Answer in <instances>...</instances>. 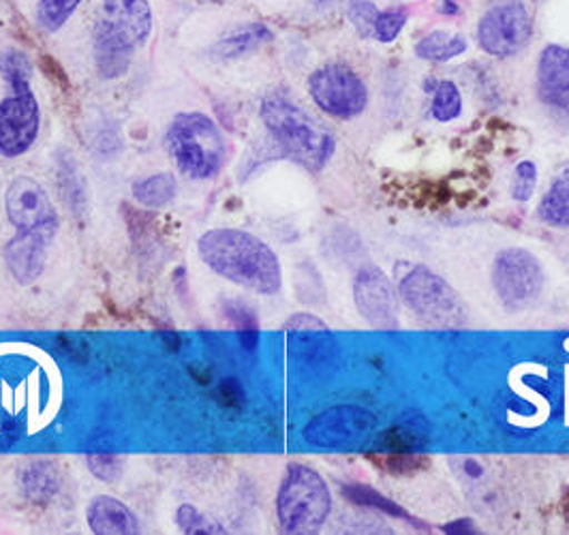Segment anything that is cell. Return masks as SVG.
I'll use <instances>...</instances> for the list:
<instances>
[{
	"mask_svg": "<svg viewBox=\"0 0 569 535\" xmlns=\"http://www.w3.org/2000/svg\"><path fill=\"white\" fill-rule=\"evenodd\" d=\"M201 261L219 277L263 296L281 291L283 273L274 251L240 229H210L198 242Z\"/></svg>",
	"mask_w": 569,
	"mask_h": 535,
	"instance_id": "1",
	"label": "cell"
},
{
	"mask_svg": "<svg viewBox=\"0 0 569 535\" xmlns=\"http://www.w3.org/2000/svg\"><path fill=\"white\" fill-rule=\"evenodd\" d=\"M261 118L284 155L300 166L319 171L330 161L335 152L332 133L293 101L284 97H268L261 106Z\"/></svg>",
	"mask_w": 569,
	"mask_h": 535,
	"instance_id": "2",
	"label": "cell"
},
{
	"mask_svg": "<svg viewBox=\"0 0 569 535\" xmlns=\"http://www.w3.org/2000/svg\"><path fill=\"white\" fill-rule=\"evenodd\" d=\"M166 143L176 166L191 178H212L226 161V140L217 122L200 112L178 113Z\"/></svg>",
	"mask_w": 569,
	"mask_h": 535,
	"instance_id": "3",
	"label": "cell"
},
{
	"mask_svg": "<svg viewBox=\"0 0 569 535\" xmlns=\"http://www.w3.org/2000/svg\"><path fill=\"white\" fill-rule=\"evenodd\" d=\"M330 509L332 499L326 479L307 465H289L277 497V516L284 534H317Z\"/></svg>",
	"mask_w": 569,
	"mask_h": 535,
	"instance_id": "4",
	"label": "cell"
},
{
	"mask_svg": "<svg viewBox=\"0 0 569 535\" xmlns=\"http://www.w3.org/2000/svg\"><path fill=\"white\" fill-rule=\"evenodd\" d=\"M492 285L506 309L527 310L543 289L540 261L525 249H506L495 259Z\"/></svg>",
	"mask_w": 569,
	"mask_h": 535,
	"instance_id": "5",
	"label": "cell"
},
{
	"mask_svg": "<svg viewBox=\"0 0 569 535\" xmlns=\"http://www.w3.org/2000/svg\"><path fill=\"white\" fill-rule=\"evenodd\" d=\"M399 294L409 309L430 324L456 326L462 321V307L455 289L428 268H413L400 281Z\"/></svg>",
	"mask_w": 569,
	"mask_h": 535,
	"instance_id": "6",
	"label": "cell"
},
{
	"mask_svg": "<svg viewBox=\"0 0 569 535\" xmlns=\"http://www.w3.org/2000/svg\"><path fill=\"white\" fill-rule=\"evenodd\" d=\"M309 92L321 112L341 120L365 112L369 103L367 86L345 65L319 67L309 78Z\"/></svg>",
	"mask_w": 569,
	"mask_h": 535,
	"instance_id": "7",
	"label": "cell"
},
{
	"mask_svg": "<svg viewBox=\"0 0 569 535\" xmlns=\"http://www.w3.org/2000/svg\"><path fill=\"white\" fill-rule=\"evenodd\" d=\"M531 16L518 0H508L488 9L480 22V46L492 57L516 55L531 37Z\"/></svg>",
	"mask_w": 569,
	"mask_h": 535,
	"instance_id": "8",
	"label": "cell"
},
{
	"mask_svg": "<svg viewBox=\"0 0 569 535\" xmlns=\"http://www.w3.org/2000/svg\"><path fill=\"white\" fill-rule=\"evenodd\" d=\"M377 426L369 409L358 405H337L315 416L305 428V439L317 448H341L367 439Z\"/></svg>",
	"mask_w": 569,
	"mask_h": 535,
	"instance_id": "9",
	"label": "cell"
},
{
	"mask_svg": "<svg viewBox=\"0 0 569 535\" xmlns=\"http://www.w3.org/2000/svg\"><path fill=\"white\" fill-rule=\"evenodd\" d=\"M4 208L11 226L18 231H43L57 236L58 215L46 189L29 176L16 178L4 196Z\"/></svg>",
	"mask_w": 569,
	"mask_h": 535,
	"instance_id": "10",
	"label": "cell"
},
{
	"mask_svg": "<svg viewBox=\"0 0 569 535\" xmlns=\"http://www.w3.org/2000/svg\"><path fill=\"white\" fill-rule=\"evenodd\" d=\"M41 113L32 90L13 92L0 103V155L20 157L39 136Z\"/></svg>",
	"mask_w": 569,
	"mask_h": 535,
	"instance_id": "11",
	"label": "cell"
},
{
	"mask_svg": "<svg viewBox=\"0 0 569 535\" xmlns=\"http://www.w3.org/2000/svg\"><path fill=\"white\" fill-rule=\"evenodd\" d=\"M136 48L138 46L131 32L118 16V7L110 4L106 18H101L94 32V62H97L99 76L103 80H116L124 76Z\"/></svg>",
	"mask_w": 569,
	"mask_h": 535,
	"instance_id": "12",
	"label": "cell"
},
{
	"mask_svg": "<svg viewBox=\"0 0 569 535\" xmlns=\"http://www.w3.org/2000/svg\"><path fill=\"white\" fill-rule=\"evenodd\" d=\"M353 296L360 315L375 328L399 326V296L390 279L377 270H362L353 285Z\"/></svg>",
	"mask_w": 569,
	"mask_h": 535,
	"instance_id": "13",
	"label": "cell"
},
{
	"mask_svg": "<svg viewBox=\"0 0 569 535\" xmlns=\"http://www.w3.org/2000/svg\"><path fill=\"white\" fill-rule=\"evenodd\" d=\"M50 242L52 236L43 231H18L4 247V264L11 277L20 285L37 281L46 270Z\"/></svg>",
	"mask_w": 569,
	"mask_h": 535,
	"instance_id": "14",
	"label": "cell"
},
{
	"mask_svg": "<svg viewBox=\"0 0 569 535\" xmlns=\"http://www.w3.org/2000/svg\"><path fill=\"white\" fill-rule=\"evenodd\" d=\"M541 99L555 108L569 110V50L550 46L540 58Z\"/></svg>",
	"mask_w": 569,
	"mask_h": 535,
	"instance_id": "15",
	"label": "cell"
},
{
	"mask_svg": "<svg viewBox=\"0 0 569 535\" xmlns=\"http://www.w3.org/2000/svg\"><path fill=\"white\" fill-rule=\"evenodd\" d=\"M86 521L90 532L97 535L140 534L136 514L114 497L99 495L86 509Z\"/></svg>",
	"mask_w": 569,
	"mask_h": 535,
	"instance_id": "16",
	"label": "cell"
},
{
	"mask_svg": "<svg viewBox=\"0 0 569 535\" xmlns=\"http://www.w3.org/2000/svg\"><path fill=\"white\" fill-rule=\"evenodd\" d=\"M272 39V32L261 27V24H247L240 29L228 32L219 46H217V55L221 58H238L244 55L256 52L257 48H261L263 43H268Z\"/></svg>",
	"mask_w": 569,
	"mask_h": 535,
	"instance_id": "17",
	"label": "cell"
},
{
	"mask_svg": "<svg viewBox=\"0 0 569 535\" xmlns=\"http://www.w3.org/2000/svg\"><path fill=\"white\" fill-rule=\"evenodd\" d=\"M540 219L555 227H569V168L563 169L540 204Z\"/></svg>",
	"mask_w": 569,
	"mask_h": 535,
	"instance_id": "18",
	"label": "cell"
},
{
	"mask_svg": "<svg viewBox=\"0 0 569 535\" xmlns=\"http://www.w3.org/2000/svg\"><path fill=\"white\" fill-rule=\"evenodd\" d=\"M178 185L170 171H161L154 176H148L133 185V196L148 208H166L176 198Z\"/></svg>",
	"mask_w": 569,
	"mask_h": 535,
	"instance_id": "19",
	"label": "cell"
},
{
	"mask_svg": "<svg viewBox=\"0 0 569 535\" xmlns=\"http://www.w3.org/2000/svg\"><path fill=\"white\" fill-rule=\"evenodd\" d=\"M467 52V39L460 34H452L446 30H437L425 37L416 46V55L425 60H435V62H446L452 58L460 57Z\"/></svg>",
	"mask_w": 569,
	"mask_h": 535,
	"instance_id": "20",
	"label": "cell"
},
{
	"mask_svg": "<svg viewBox=\"0 0 569 535\" xmlns=\"http://www.w3.org/2000/svg\"><path fill=\"white\" fill-rule=\"evenodd\" d=\"M118 16L122 24L131 32L136 46H142L152 30V11L146 0H120Z\"/></svg>",
	"mask_w": 569,
	"mask_h": 535,
	"instance_id": "21",
	"label": "cell"
},
{
	"mask_svg": "<svg viewBox=\"0 0 569 535\" xmlns=\"http://www.w3.org/2000/svg\"><path fill=\"white\" fill-rule=\"evenodd\" d=\"M0 76L4 82L11 86L13 92L30 90V78H32V65L29 57L20 50H4L0 55Z\"/></svg>",
	"mask_w": 569,
	"mask_h": 535,
	"instance_id": "22",
	"label": "cell"
},
{
	"mask_svg": "<svg viewBox=\"0 0 569 535\" xmlns=\"http://www.w3.org/2000/svg\"><path fill=\"white\" fill-rule=\"evenodd\" d=\"M342 495H345L349 502L358 504V506L372 507V509H379L381 514H388V516H395V518L411 521L402 507L397 506L395 502H390L388 497L379 495L377 491H372L369 486L347 484V486H342Z\"/></svg>",
	"mask_w": 569,
	"mask_h": 535,
	"instance_id": "23",
	"label": "cell"
},
{
	"mask_svg": "<svg viewBox=\"0 0 569 535\" xmlns=\"http://www.w3.org/2000/svg\"><path fill=\"white\" fill-rule=\"evenodd\" d=\"M22 488L30 499H48L57 493L58 476L52 465H30L22 474Z\"/></svg>",
	"mask_w": 569,
	"mask_h": 535,
	"instance_id": "24",
	"label": "cell"
},
{
	"mask_svg": "<svg viewBox=\"0 0 569 535\" xmlns=\"http://www.w3.org/2000/svg\"><path fill=\"white\" fill-rule=\"evenodd\" d=\"M460 112H462V97L455 82H439L435 86V99H432L435 120L450 122L456 120Z\"/></svg>",
	"mask_w": 569,
	"mask_h": 535,
	"instance_id": "25",
	"label": "cell"
},
{
	"mask_svg": "<svg viewBox=\"0 0 569 535\" xmlns=\"http://www.w3.org/2000/svg\"><path fill=\"white\" fill-rule=\"evenodd\" d=\"M82 0H41L37 7L39 24L50 32L60 29Z\"/></svg>",
	"mask_w": 569,
	"mask_h": 535,
	"instance_id": "26",
	"label": "cell"
},
{
	"mask_svg": "<svg viewBox=\"0 0 569 535\" xmlns=\"http://www.w3.org/2000/svg\"><path fill=\"white\" fill-rule=\"evenodd\" d=\"M176 523H178V527L182 529V534H226L219 523H214L212 518H208L206 514H201L198 507L193 506L178 507V512H176Z\"/></svg>",
	"mask_w": 569,
	"mask_h": 535,
	"instance_id": "27",
	"label": "cell"
},
{
	"mask_svg": "<svg viewBox=\"0 0 569 535\" xmlns=\"http://www.w3.org/2000/svg\"><path fill=\"white\" fill-rule=\"evenodd\" d=\"M422 442L425 437L420 435V428H411V426H392L381 435V444L388 450L395 452L413 450Z\"/></svg>",
	"mask_w": 569,
	"mask_h": 535,
	"instance_id": "28",
	"label": "cell"
},
{
	"mask_svg": "<svg viewBox=\"0 0 569 535\" xmlns=\"http://www.w3.org/2000/svg\"><path fill=\"white\" fill-rule=\"evenodd\" d=\"M427 456H420V454H409V452H395L390 456H383L379 458V465L395 474V476H407V474H416L420 472L425 465H427Z\"/></svg>",
	"mask_w": 569,
	"mask_h": 535,
	"instance_id": "29",
	"label": "cell"
},
{
	"mask_svg": "<svg viewBox=\"0 0 569 535\" xmlns=\"http://www.w3.org/2000/svg\"><path fill=\"white\" fill-rule=\"evenodd\" d=\"M407 22V11L405 9H392V11H383L377 16L375 27H372V34L377 41L390 43L399 37L400 30Z\"/></svg>",
	"mask_w": 569,
	"mask_h": 535,
	"instance_id": "30",
	"label": "cell"
},
{
	"mask_svg": "<svg viewBox=\"0 0 569 535\" xmlns=\"http://www.w3.org/2000/svg\"><path fill=\"white\" fill-rule=\"evenodd\" d=\"M538 182V168L531 161H522L518 164V168L513 171L512 196L518 201H527L533 196Z\"/></svg>",
	"mask_w": 569,
	"mask_h": 535,
	"instance_id": "31",
	"label": "cell"
},
{
	"mask_svg": "<svg viewBox=\"0 0 569 535\" xmlns=\"http://www.w3.org/2000/svg\"><path fill=\"white\" fill-rule=\"evenodd\" d=\"M349 16H351V22L356 24V29L360 30V34L369 37L372 34V27H375L379 11L375 9V4L370 0H351Z\"/></svg>",
	"mask_w": 569,
	"mask_h": 535,
	"instance_id": "32",
	"label": "cell"
},
{
	"mask_svg": "<svg viewBox=\"0 0 569 535\" xmlns=\"http://www.w3.org/2000/svg\"><path fill=\"white\" fill-rule=\"evenodd\" d=\"M90 472L103 482H114L120 476V460L110 454H90L88 458Z\"/></svg>",
	"mask_w": 569,
	"mask_h": 535,
	"instance_id": "33",
	"label": "cell"
},
{
	"mask_svg": "<svg viewBox=\"0 0 569 535\" xmlns=\"http://www.w3.org/2000/svg\"><path fill=\"white\" fill-rule=\"evenodd\" d=\"M231 319L236 321V330L240 333L242 343H244L247 347H256L257 335H259L256 317H253L249 310L244 309V307L238 305L236 310L231 313Z\"/></svg>",
	"mask_w": 569,
	"mask_h": 535,
	"instance_id": "34",
	"label": "cell"
},
{
	"mask_svg": "<svg viewBox=\"0 0 569 535\" xmlns=\"http://www.w3.org/2000/svg\"><path fill=\"white\" fill-rule=\"evenodd\" d=\"M219 393H221V398L226 400V398H231V405L233 407H240L242 405V390H240V386L236 384V382H226L221 388H219Z\"/></svg>",
	"mask_w": 569,
	"mask_h": 535,
	"instance_id": "35",
	"label": "cell"
},
{
	"mask_svg": "<svg viewBox=\"0 0 569 535\" xmlns=\"http://www.w3.org/2000/svg\"><path fill=\"white\" fill-rule=\"evenodd\" d=\"M443 532H446V534H478L476 527H473V523L467 521V518H462V521H458V523L446 525Z\"/></svg>",
	"mask_w": 569,
	"mask_h": 535,
	"instance_id": "36",
	"label": "cell"
},
{
	"mask_svg": "<svg viewBox=\"0 0 569 535\" xmlns=\"http://www.w3.org/2000/svg\"><path fill=\"white\" fill-rule=\"evenodd\" d=\"M465 469L476 478V476H480L482 474V469L476 465V460H467V465H465Z\"/></svg>",
	"mask_w": 569,
	"mask_h": 535,
	"instance_id": "37",
	"label": "cell"
},
{
	"mask_svg": "<svg viewBox=\"0 0 569 535\" xmlns=\"http://www.w3.org/2000/svg\"><path fill=\"white\" fill-rule=\"evenodd\" d=\"M315 2H319V4H326V2H330V0H315Z\"/></svg>",
	"mask_w": 569,
	"mask_h": 535,
	"instance_id": "38",
	"label": "cell"
}]
</instances>
